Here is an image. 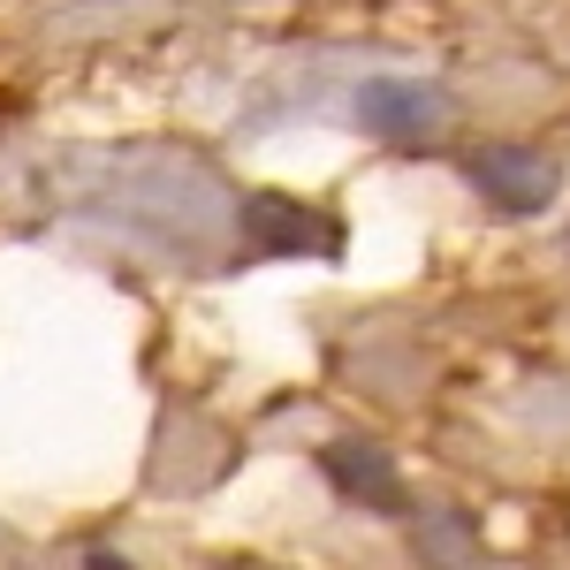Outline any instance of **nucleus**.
<instances>
[{
	"label": "nucleus",
	"mask_w": 570,
	"mask_h": 570,
	"mask_svg": "<svg viewBox=\"0 0 570 570\" xmlns=\"http://www.w3.org/2000/svg\"><path fill=\"white\" fill-rule=\"evenodd\" d=\"M343 236H335V220L305 206V198H282V190H259V198H244V252L266 259V252H335Z\"/></svg>",
	"instance_id": "obj_2"
},
{
	"label": "nucleus",
	"mask_w": 570,
	"mask_h": 570,
	"mask_svg": "<svg viewBox=\"0 0 570 570\" xmlns=\"http://www.w3.org/2000/svg\"><path fill=\"white\" fill-rule=\"evenodd\" d=\"M357 122L381 137H419L441 122V99L426 85H365L357 91Z\"/></svg>",
	"instance_id": "obj_4"
},
{
	"label": "nucleus",
	"mask_w": 570,
	"mask_h": 570,
	"mask_svg": "<svg viewBox=\"0 0 570 570\" xmlns=\"http://www.w3.org/2000/svg\"><path fill=\"white\" fill-rule=\"evenodd\" d=\"M464 176H472V190H487V206H502V214H540V206L556 198L563 168H556L548 153H532V145H487V153L464 160Z\"/></svg>",
	"instance_id": "obj_1"
},
{
	"label": "nucleus",
	"mask_w": 570,
	"mask_h": 570,
	"mask_svg": "<svg viewBox=\"0 0 570 570\" xmlns=\"http://www.w3.org/2000/svg\"><path fill=\"white\" fill-rule=\"evenodd\" d=\"M327 480L343 487L351 502H373V510H403V480H395L389 449H373V441H335L327 456Z\"/></svg>",
	"instance_id": "obj_3"
}]
</instances>
